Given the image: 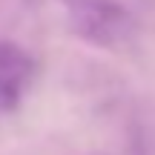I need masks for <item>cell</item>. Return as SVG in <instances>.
Here are the masks:
<instances>
[{
	"instance_id": "6da1fadb",
	"label": "cell",
	"mask_w": 155,
	"mask_h": 155,
	"mask_svg": "<svg viewBox=\"0 0 155 155\" xmlns=\"http://www.w3.org/2000/svg\"><path fill=\"white\" fill-rule=\"evenodd\" d=\"M78 35L101 46H118L132 35V12L121 0H69Z\"/></svg>"
},
{
	"instance_id": "7a4b0ae2",
	"label": "cell",
	"mask_w": 155,
	"mask_h": 155,
	"mask_svg": "<svg viewBox=\"0 0 155 155\" xmlns=\"http://www.w3.org/2000/svg\"><path fill=\"white\" fill-rule=\"evenodd\" d=\"M38 63L23 46L0 38V115L15 112L29 95Z\"/></svg>"
}]
</instances>
